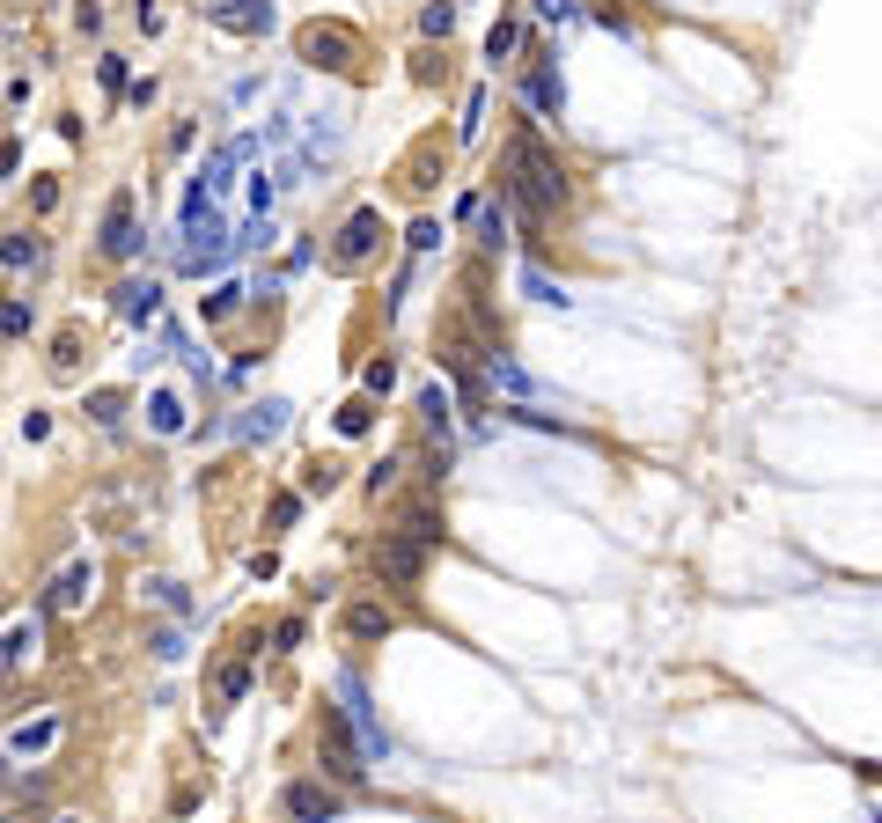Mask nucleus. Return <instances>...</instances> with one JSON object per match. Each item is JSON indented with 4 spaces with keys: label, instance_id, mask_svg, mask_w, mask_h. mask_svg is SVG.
<instances>
[{
    "label": "nucleus",
    "instance_id": "nucleus-40",
    "mask_svg": "<svg viewBox=\"0 0 882 823\" xmlns=\"http://www.w3.org/2000/svg\"><path fill=\"white\" fill-rule=\"evenodd\" d=\"M538 23H581V0H530Z\"/></svg>",
    "mask_w": 882,
    "mask_h": 823
},
{
    "label": "nucleus",
    "instance_id": "nucleus-18",
    "mask_svg": "<svg viewBox=\"0 0 882 823\" xmlns=\"http://www.w3.org/2000/svg\"><path fill=\"white\" fill-rule=\"evenodd\" d=\"M280 427H287V405H280V397H265V405L244 412V427H236V435H244V441H272Z\"/></svg>",
    "mask_w": 882,
    "mask_h": 823
},
{
    "label": "nucleus",
    "instance_id": "nucleus-46",
    "mask_svg": "<svg viewBox=\"0 0 882 823\" xmlns=\"http://www.w3.org/2000/svg\"><path fill=\"white\" fill-rule=\"evenodd\" d=\"M45 823H89V816H81V809H59V816H45Z\"/></svg>",
    "mask_w": 882,
    "mask_h": 823
},
{
    "label": "nucleus",
    "instance_id": "nucleus-5",
    "mask_svg": "<svg viewBox=\"0 0 882 823\" xmlns=\"http://www.w3.org/2000/svg\"><path fill=\"white\" fill-rule=\"evenodd\" d=\"M522 103H530V111H538V119H559L566 111V81H559V59H552V52H530V59H522Z\"/></svg>",
    "mask_w": 882,
    "mask_h": 823
},
{
    "label": "nucleus",
    "instance_id": "nucleus-14",
    "mask_svg": "<svg viewBox=\"0 0 882 823\" xmlns=\"http://www.w3.org/2000/svg\"><path fill=\"white\" fill-rule=\"evenodd\" d=\"M346 640H391L397 632V610L383 604V596H361V604H346Z\"/></svg>",
    "mask_w": 882,
    "mask_h": 823
},
{
    "label": "nucleus",
    "instance_id": "nucleus-44",
    "mask_svg": "<svg viewBox=\"0 0 882 823\" xmlns=\"http://www.w3.org/2000/svg\"><path fill=\"white\" fill-rule=\"evenodd\" d=\"M250 574H258V582H272V574H280V552H272V544H265V552H250Z\"/></svg>",
    "mask_w": 882,
    "mask_h": 823
},
{
    "label": "nucleus",
    "instance_id": "nucleus-2",
    "mask_svg": "<svg viewBox=\"0 0 882 823\" xmlns=\"http://www.w3.org/2000/svg\"><path fill=\"white\" fill-rule=\"evenodd\" d=\"M317 757H324V779H331V787H361V779H368L375 757H368L361 728L346 721V706H324V713H317Z\"/></svg>",
    "mask_w": 882,
    "mask_h": 823
},
{
    "label": "nucleus",
    "instance_id": "nucleus-43",
    "mask_svg": "<svg viewBox=\"0 0 882 823\" xmlns=\"http://www.w3.org/2000/svg\"><path fill=\"white\" fill-rule=\"evenodd\" d=\"M30 206H37V214H52V206H59V184H52V177H37V184H30Z\"/></svg>",
    "mask_w": 882,
    "mask_h": 823
},
{
    "label": "nucleus",
    "instance_id": "nucleus-11",
    "mask_svg": "<svg viewBox=\"0 0 882 823\" xmlns=\"http://www.w3.org/2000/svg\"><path fill=\"white\" fill-rule=\"evenodd\" d=\"M339 706H346V721L361 728V743H368V757H391V735H383V721H375V713H368V684L353 677V669H346V677H339Z\"/></svg>",
    "mask_w": 882,
    "mask_h": 823
},
{
    "label": "nucleus",
    "instance_id": "nucleus-30",
    "mask_svg": "<svg viewBox=\"0 0 882 823\" xmlns=\"http://www.w3.org/2000/svg\"><path fill=\"white\" fill-rule=\"evenodd\" d=\"M434 177H441V140H427L412 155V177H405V184H412V192H434Z\"/></svg>",
    "mask_w": 882,
    "mask_h": 823
},
{
    "label": "nucleus",
    "instance_id": "nucleus-38",
    "mask_svg": "<svg viewBox=\"0 0 882 823\" xmlns=\"http://www.w3.org/2000/svg\"><path fill=\"white\" fill-rule=\"evenodd\" d=\"M147 647H155V662H184V632L162 625V632H147Z\"/></svg>",
    "mask_w": 882,
    "mask_h": 823
},
{
    "label": "nucleus",
    "instance_id": "nucleus-13",
    "mask_svg": "<svg viewBox=\"0 0 882 823\" xmlns=\"http://www.w3.org/2000/svg\"><path fill=\"white\" fill-rule=\"evenodd\" d=\"M37 647H45V625H37V618H15V625L0 632V684L15 677V669H30Z\"/></svg>",
    "mask_w": 882,
    "mask_h": 823
},
{
    "label": "nucleus",
    "instance_id": "nucleus-45",
    "mask_svg": "<svg viewBox=\"0 0 882 823\" xmlns=\"http://www.w3.org/2000/svg\"><path fill=\"white\" fill-rule=\"evenodd\" d=\"M15 162H23V147H15V140H0V184L15 177Z\"/></svg>",
    "mask_w": 882,
    "mask_h": 823
},
{
    "label": "nucleus",
    "instance_id": "nucleus-34",
    "mask_svg": "<svg viewBox=\"0 0 882 823\" xmlns=\"http://www.w3.org/2000/svg\"><path fill=\"white\" fill-rule=\"evenodd\" d=\"M456 30V0H434V8H419V37H449Z\"/></svg>",
    "mask_w": 882,
    "mask_h": 823
},
{
    "label": "nucleus",
    "instance_id": "nucleus-4",
    "mask_svg": "<svg viewBox=\"0 0 882 823\" xmlns=\"http://www.w3.org/2000/svg\"><path fill=\"white\" fill-rule=\"evenodd\" d=\"M59 743H67V713H59V706H45L37 721H15V728H8V743H0V751L15 757V765H45Z\"/></svg>",
    "mask_w": 882,
    "mask_h": 823
},
{
    "label": "nucleus",
    "instance_id": "nucleus-24",
    "mask_svg": "<svg viewBox=\"0 0 882 823\" xmlns=\"http://www.w3.org/2000/svg\"><path fill=\"white\" fill-rule=\"evenodd\" d=\"M250 691V662H220L214 669V706H236Z\"/></svg>",
    "mask_w": 882,
    "mask_h": 823
},
{
    "label": "nucleus",
    "instance_id": "nucleus-12",
    "mask_svg": "<svg viewBox=\"0 0 882 823\" xmlns=\"http://www.w3.org/2000/svg\"><path fill=\"white\" fill-rule=\"evenodd\" d=\"M339 794H346V787H324V779H294L280 801H287V816H294V823H331V816H339Z\"/></svg>",
    "mask_w": 882,
    "mask_h": 823
},
{
    "label": "nucleus",
    "instance_id": "nucleus-16",
    "mask_svg": "<svg viewBox=\"0 0 882 823\" xmlns=\"http://www.w3.org/2000/svg\"><path fill=\"white\" fill-rule=\"evenodd\" d=\"M397 530L412 537V544H427V552H434L441 537H449V522H441V508L427 500V493H419V500H405V522H397Z\"/></svg>",
    "mask_w": 882,
    "mask_h": 823
},
{
    "label": "nucleus",
    "instance_id": "nucleus-31",
    "mask_svg": "<svg viewBox=\"0 0 882 823\" xmlns=\"http://www.w3.org/2000/svg\"><path fill=\"white\" fill-rule=\"evenodd\" d=\"M449 463H456V449H449V441H427V456H419V478H427V485L441 493V478H449Z\"/></svg>",
    "mask_w": 882,
    "mask_h": 823
},
{
    "label": "nucleus",
    "instance_id": "nucleus-10",
    "mask_svg": "<svg viewBox=\"0 0 882 823\" xmlns=\"http://www.w3.org/2000/svg\"><path fill=\"white\" fill-rule=\"evenodd\" d=\"M97 596V559L81 552V559H67L59 574H52V588H45V610H81Z\"/></svg>",
    "mask_w": 882,
    "mask_h": 823
},
{
    "label": "nucleus",
    "instance_id": "nucleus-28",
    "mask_svg": "<svg viewBox=\"0 0 882 823\" xmlns=\"http://www.w3.org/2000/svg\"><path fill=\"white\" fill-rule=\"evenodd\" d=\"M89 419H97V427H118V419H125V390H111V383L89 390Z\"/></svg>",
    "mask_w": 882,
    "mask_h": 823
},
{
    "label": "nucleus",
    "instance_id": "nucleus-26",
    "mask_svg": "<svg viewBox=\"0 0 882 823\" xmlns=\"http://www.w3.org/2000/svg\"><path fill=\"white\" fill-rule=\"evenodd\" d=\"M368 427H375V397H346V405H339V435L361 441Z\"/></svg>",
    "mask_w": 882,
    "mask_h": 823
},
{
    "label": "nucleus",
    "instance_id": "nucleus-3",
    "mask_svg": "<svg viewBox=\"0 0 882 823\" xmlns=\"http://www.w3.org/2000/svg\"><path fill=\"white\" fill-rule=\"evenodd\" d=\"M353 30H339V23H302L294 30V59L302 67H317V74H353Z\"/></svg>",
    "mask_w": 882,
    "mask_h": 823
},
{
    "label": "nucleus",
    "instance_id": "nucleus-22",
    "mask_svg": "<svg viewBox=\"0 0 882 823\" xmlns=\"http://www.w3.org/2000/svg\"><path fill=\"white\" fill-rule=\"evenodd\" d=\"M250 147H258V140H228V147H214V155H206V170H199V177H206V184H214V192H228V170H236V162H244Z\"/></svg>",
    "mask_w": 882,
    "mask_h": 823
},
{
    "label": "nucleus",
    "instance_id": "nucleus-17",
    "mask_svg": "<svg viewBox=\"0 0 882 823\" xmlns=\"http://www.w3.org/2000/svg\"><path fill=\"white\" fill-rule=\"evenodd\" d=\"M140 596H147V604H162L170 618H192V588H184V582H170V574H147V582H140Z\"/></svg>",
    "mask_w": 882,
    "mask_h": 823
},
{
    "label": "nucleus",
    "instance_id": "nucleus-42",
    "mask_svg": "<svg viewBox=\"0 0 882 823\" xmlns=\"http://www.w3.org/2000/svg\"><path fill=\"white\" fill-rule=\"evenodd\" d=\"M405 243H412V258H427V250L441 243V228H434V221H412V236H405Z\"/></svg>",
    "mask_w": 882,
    "mask_h": 823
},
{
    "label": "nucleus",
    "instance_id": "nucleus-41",
    "mask_svg": "<svg viewBox=\"0 0 882 823\" xmlns=\"http://www.w3.org/2000/svg\"><path fill=\"white\" fill-rule=\"evenodd\" d=\"M522 288H530V302H566V294H559V288H552V280H544V272H538V266H530V272H522Z\"/></svg>",
    "mask_w": 882,
    "mask_h": 823
},
{
    "label": "nucleus",
    "instance_id": "nucleus-27",
    "mask_svg": "<svg viewBox=\"0 0 882 823\" xmlns=\"http://www.w3.org/2000/svg\"><path fill=\"white\" fill-rule=\"evenodd\" d=\"M236 302H244V288H236V280H220L214 294H199V316H206V324H220V316H236Z\"/></svg>",
    "mask_w": 882,
    "mask_h": 823
},
{
    "label": "nucleus",
    "instance_id": "nucleus-33",
    "mask_svg": "<svg viewBox=\"0 0 882 823\" xmlns=\"http://www.w3.org/2000/svg\"><path fill=\"white\" fill-rule=\"evenodd\" d=\"M74 368H81V331H59V339H52V375H74Z\"/></svg>",
    "mask_w": 882,
    "mask_h": 823
},
{
    "label": "nucleus",
    "instance_id": "nucleus-9",
    "mask_svg": "<svg viewBox=\"0 0 882 823\" xmlns=\"http://www.w3.org/2000/svg\"><path fill=\"white\" fill-rule=\"evenodd\" d=\"M206 23L228 37H265L272 30V0H206Z\"/></svg>",
    "mask_w": 882,
    "mask_h": 823
},
{
    "label": "nucleus",
    "instance_id": "nucleus-47",
    "mask_svg": "<svg viewBox=\"0 0 882 823\" xmlns=\"http://www.w3.org/2000/svg\"><path fill=\"white\" fill-rule=\"evenodd\" d=\"M875 823H882V816H875Z\"/></svg>",
    "mask_w": 882,
    "mask_h": 823
},
{
    "label": "nucleus",
    "instance_id": "nucleus-1",
    "mask_svg": "<svg viewBox=\"0 0 882 823\" xmlns=\"http://www.w3.org/2000/svg\"><path fill=\"white\" fill-rule=\"evenodd\" d=\"M500 199H514L530 228H538V221H552L566 199H574V177H566V162L538 140V133H530V125L508 140V162H500Z\"/></svg>",
    "mask_w": 882,
    "mask_h": 823
},
{
    "label": "nucleus",
    "instance_id": "nucleus-29",
    "mask_svg": "<svg viewBox=\"0 0 882 823\" xmlns=\"http://www.w3.org/2000/svg\"><path fill=\"white\" fill-rule=\"evenodd\" d=\"M339 478H346V463L339 456H317L309 471H302V493H339Z\"/></svg>",
    "mask_w": 882,
    "mask_h": 823
},
{
    "label": "nucleus",
    "instance_id": "nucleus-23",
    "mask_svg": "<svg viewBox=\"0 0 882 823\" xmlns=\"http://www.w3.org/2000/svg\"><path fill=\"white\" fill-rule=\"evenodd\" d=\"M449 412H456V405H449V390H419V419H427V435H434V441H449Z\"/></svg>",
    "mask_w": 882,
    "mask_h": 823
},
{
    "label": "nucleus",
    "instance_id": "nucleus-21",
    "mask_svg": "<svg viewBox=\"0 0 882 823\" xmlns=\"http://www.w3.org/2000/svg\"><path fill=\"white\" fill-rule=\"evenodd\" d=\"M514 52H522V15H500V23L486 30V59H493V67H508Z\"/></svg>",
    "mask_w": 882,
    "mask_h": 823
},
{
    "label": "nucleus",
    "instance_id": "nucleus-35",
    "mask_svg": "<svg viewBox=\"0 0 882 823\" xmlns=\"http://www.w3.org/2000/svg\"><path fill=\"white\" fill-rule=\"evenodd\" d=\"M361 390H368V397H391V390H397V361H391V353H383V361H368Z\"/></svg>",
    "mask_w": 882,
    "mask_h": 823
},
{
    "label": "nucleus",
    "instance_id": "nucleus-8",
    "mask_svg": "<svg viewBox=\"0 0 882 823\" xmlns=\"http://www.w3.org/2000/svg\"><path fill=\"white\" fill-rule=\"evenodd\" d=\"M97 250H103V258H140V250H147V228H133V192H111Z\"/></svg>",
    "mask_w": 882,
    "mask_h": 823
},
{
    "label": "nucleus",
    "instance_id": "nucleus-36",
    "mask_svg": "<svg viewBox=\"0 0 882 823\" xmlns=\"http://www.w3.org/2000/svg\"><path fill=\"white\" fill-rule=\"evenodd\" d=\"M265 522H272V530H294V522H302V493H272Z\"/></svg>",
    "mask_w": 882,
    "mask_h": 823
},
{
    "label": "nucleus",
    "instance_id": "nucleus-7",
    "mask_svg": "<svg viewBox=\"0 0 882 823\" xmlns=\"http://www.w3.org/2000/svg\"><path fill=\"white\" fill-rule=\"evenodd\" d=\"M375 243H383V214H375V206H361V214H346L339 243H331V266H339V272H361L368 258H375Z\"/></svg>",
    "mask_w": 882,
    "mask_h": 823
},
{
    "label": "nucleus",
    "instance_id": "nucleus-37",
    "mask_svg": "<svg viewBox=\"0 0 882 823\" xmlns=\"http://www.w3.org/2000/svg\"><path fill=\"white\" fill-rule=\"evenodd\" d=\"M397 478H405V463H397V456H383L375 471H368V493L383 500V493H397Z\"/></svg>",
    "mask_w": 882,
    "mask_h": 823
},
{
    "label": "nucleus",
    "instance_id": "nucleus-20",
    "mask_svg": "<svg viewBox=\"0 0 882 823\" xmlns=\"http://www.w3.org/2000/svg\"><path fill=\"white\" fill-rule=\"evenodd\" d=\"M478 243H486V250H500V243H508V199L493 192V199H478Z\"/></svg>",
    "mask_w": 882,
    "mask_h": 823
},
{
    "label": "nucleus",
    "instance_id": "nucleus-32",
    "mask_svg": "<svg viewBox=\"0 0 882 823\" xmlns=\"http://www.w3.org/2000/svg\"><path fill=\"white\" fill-rule=\"evenodd\" d=\"M302 640H309V618H302V610H287V618L272 625V654H294Z\"/></svg>",
    "mask_w": 882,
    "mask_h": 823
},
{
    "label": "nucleus",
    "instance_id": "nucleus-39",
    "mask_svg": "<svg viewBox=\"0 0 882 823\" xmlns=\"http://www.w3.org/2000/svg\"><path fill=\"white\" fill-rule=\"evenodd\" d=\"M97 81L111 89V97H125V89H133V81H125V59H118V52H103V59H97Z\"/></svg>",
    "mask_w": 882,
    "mask_h": 823
},
{
    "label": "nucleus",
    "instance_id": "nucleus-15",
    "mask_svg": "<svg viewBox=\"0 0 882 823\" xmlns=\"http://www.w3.org/2000/svg\"><path fill=\"white\" fill-rule=\"evenodd\" d=\"M118 316H125V324H155V316H162V280H125V288H118Z\"/></svg>",
    "mask_w": 882,
    "mask_h": 823
},
{
    "label": "nucleus",
    "instance_id": "nucleus-6",
    "mask_svg": "<svg viewBox=\"0 0 882 823\" xmlns=\"http://www.w3.org/2000/svg\"><path fill=\"white\" fill-rule=\"evenodd\" d=\"M419 574H427V544H412L405 530H391L383 544H375V582H391V588H419Z\"/></svg>",
    "mask_w": 882,
    "mask_h": 823
},
{
    "label": "nucleus",
    "instance_id": "nucleus-19",
    "mask_svg": "<svg viewBox=\"0 0 882 823\" xmlns=\"http://www.w3.org/2000/svg\"><path fill=\"white\" fill-rule=\"evenodd\" d=\"M45 258V236H30V228H15V236H0V272H23Z\"/></svg>",
    "mask_w": 882,
    "mask_h": 823
},
{
    "label": "nucleus",
    "instance_id": "nucleus-25",
    "mask_svg": "<svg viewBox=\"0 0 882 823\" xmlns=\"http://www.w3.org/2000/svg\"><path fill=\"white\" fill-rule=\"evenodd\" d=\"M147 412H155V435H184V397H177V390H155Z\"/></svg>",
    "mask_w": 882,
    "mask_h": 823
}]
</instances>
